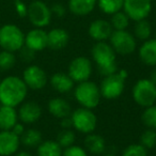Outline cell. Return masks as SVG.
Wrapping results in <instances>:
<instances>
[{
	"mask_svg": "<svg viewBox=\"0 0 156 156\" xmlns=\"http://www.w3.org/2000/svg\"><path fill=\"white\" fill-rule=\"evenodd\" d=\"M28 90L22 77L7 76L0 80V104L16 108L25 102Z\"/></svg>",
	"mask_w": 156,
	"mask_h": 156,
	"instance_id": "cell-1",
	"label": "cell"
},
{
	"mask_svg": "<svg viewBox=\"0 0 156 156\" xmlns=\"http://www.w3.org/2000/svg\"><path fill=\"white\" fill-rule=\"evenodd\" d=\"M92 61L95 63L101 76H109L118 72L117 54L109 42H95L91 49Z\"/></svg>",
	"mask_w": 156,
	"mask_h": 156,
	"instance_id": "cell-2",
	"label": "cell"
},
{
	"mask_svg": "<svg viewBox=\"0 0 156 156\" xmlns=\"http://www.w3.org/2000/svg\"><path fill=\"white\" fill-rule=\"evenodd\" d=\"M127 77L128 73L126 69H118L117 73L103 77L98 86L102 98L108 101L119 98L124 92Z\"/></svg>",
	"mask_w": 156,
	"mask_h": 156,
	"instance_id": "cell-3",
	"label": "cell"
},
{
	"mask_svg": "<svg viewBox=\"0 0 156 156\" xmlns=\"http://www.w3.org/2000/svg\"><path fill=\"white\" fill-rule=\"evenodd\" d=\"M74 98L80 107L94 109L98 106L102 95H101L100 87L94 81L86 80L79 83L74 87Z\"/></svg>",
	"mask_w": 156,
	"mask_h": 156,
	"instance_id": "cell-4",
	"label": "cell"
},
{
	"mask_svg": "<svg viewBox=\"0 0 156 156\" xmlns=\"http://www.w3.org/2000/svg\"><path fill=\"white\" fill-rule=\"evenodd\" d=\"M25 46V33L14 24H5L0 27V48L17 52Z\"/></svg>",
	"mask_w": 156,
	"mask_h": 156,
	"instance_id": "cell-5",
	"label": "cell"
},
{
	"mask_svg": "<svg viewBox=\"0 0 156 156\" xmlns=\"http://www.w3.org/2000/svg\"><path fill=\"white\" fill-rule=\"evenodd\" d=\"M134 102L142 108L156 104V85L150 78H141L135 83L132 89Z\"/></svg>",
	"mask_w": 156,
	"mask_h": 156,
	"instance_id": "cell-6",
	"label": "cell"
},
{
	"mask_svg": "<svg viewBox=\"0 0 156 156\" xmlns=\"http://www.w3.org/2000/svg\"><path fill=\"white\" fill-rule=\"evenodd\" d=\"M71 120L73 128L80 134H91L98 126V117L94 113L93 109L79 107L72 111Z\"/></svg>",
	"mask_w": 156,
	"mask_h": 156,
	"instance_id": "cell-7",
	"label": "cell"
},
{
	"mask_svg": "<svg viewBox=\"0 0 156 156\" xmlns=\"http://www.w3.org/2000/svg\"><path fill=\"white\" fill-rule=\"evenodd\" d=\"M108 41L117 55L129 56L137 49L136 37L127 30H113Z\"/></svg>",
	"mask_w": 156,
	"mask_h": 156,
	"instance_id": "cell-8",
	"label": "cell"
},
{
	"mask_svg": "<svg viewBox=\"0 0 156 156\" xmlns=\"http://www.w3.org/2000/svg\"><path fill=\"white\" fill-rule=\"evenodd\" d=\"M27 18L34 28H45L50 24L52 13L50 7L42 0H34L28 5Z\"/></svg>",
	"mask_w": 156,
	"mask_h": 156,
	"instance_id": "cell-9",
	"label": "cell"
},
{
	"mask_svg": "<svg viewBox=\"0 0 156 156\" xmlns=\"http://www.w3.org/2000/svg\"><path fill=\"white\" fill-rule=\"evenodd\" d=\"M93 73L92 60L85 56L74 58L67 66V74L75 83L89 80Z\"/></svg>",
	"mask_w": 156,
	"mask_h": 156,
	"instance_id": "cell-10",
	"label": "cell"
},
{
	"mask_svg": "<svg viewBox=\"0 0 156 156\" xmlns=\"http://www.w3.org/2000/svg\"><path fill=\"white\" fill-rule=\"evenodd\" d=\"M23 80L27 88L33 91L43 90L48 83V77L46 72L41 66L35 64H29L23 72Z\"/></svg>",
	"mask_w": 156,
	"mask_h": 156,
	"instance_id": "cell-11",
	"label": "cell"
},
{
	"mask_svg": "<svg viewBox=\"0 0 156 156\" xmlns=\"http://www.w3.org/2000/svg\"><path fill=\"white\" fill-rule=\"evenodd\" d=\"M152 9V0H124L123 3V11L133 22L147 20Z\"/></svg>",
	"mask_w": 156,
	"mask_h": 156,
	"instance_id": "cell-12",
	"label": "cell"
},
{
	"mask_svg": "<svg viewBox=\"0 0 156 156\" xmlns=\"http://www.w3.org/2000/svg\"><path fill=\"white\" fill-rule=\"evenodd\" d=\"M18 107H20L17 110L18 120L25 125L37 123L41 119L42 113H43L42 107L40 106L39 103L34 101H27V102L22 103Z\"/></svg>",
	"mask_w": 156,
	"mask_h": 156,
	"instance_id": "cell-13",
	"label": "cell"
},
{
	"mask_svg": "<svg viewBox=\"0 0 156 156\" xmlns=\"http://www.w3.org/2000/svg\"><path fill=\"white\" fill-rule=\"evenodd\" d=\"M112 32L113 29L110 25V22L103 18L93 20L88 27V34L95 42L108 41Z\"/></svg>",
	"mask_w": 156,
	"mask_h": 156,
	"instance_id": "cell-14",
	"label": "cell"
},
{
	"mask_svg": "<svg viewBox=\"0 0 156 156\" xmlns=\"http://www.w3.org/2000/svg\"><path fill=\"white\" fill-rule=\"evenodd\" d=\"M20 147V138L12 130H0V156H13Z\"/></svg>",
	"mask_w": 156,
	"mask_h": 156,
	"instance_id": "cell-15",
	"label": "cell"
},
{
	"mask_svg": "<svg viewBox=\"0 0 156 156\" xmlns=\"http://www.w3.org/2000/svg\"><path fill=\"white\" fill-rule=\"evenodd\" d=\"M25 46L37 52L47 48V32L43 28H33L25 34Z\"/></svg>",
	"mask_w": 156,
	"mask_h": 156,
	"instance_id": "cell-16",
	"label": "cell"
},
{
	"mask_svg": "<svg viewBox=\"0 0 156 156\" xmlns=\"http://www.w3.org/2000/svg\"><path fill=\"white\" fill-rule=\"evenodd\" d=\"M48 83L52 88V90L61 94L69 93L75 87V83L69 77V74L63 73V72H57V73L52 74L48 79Z\"/></svg>",
	"mask_w": 156,
	"mask_h": 156,
	"instance_id": "cell-17",
	"label": "cell"
},
{
	"mask_svg": "<svg viewBox=\"0 0 156 156\" xmlns=\"http://www.w3.org/2000/svg\"><path fill=\"white\" fill-rule=\"evenodd\" d=\"M138 57L140 61L147 66H156V39L151 37L142 42L138 49Z\"/></svg>",
	"mask_w": 156,
	"mask_h": 156,
	"instance_id": "cell-18",
	"label": "cell"
},
{
	"mask_svg": "<svg viewBox=\"0 0 156 156\" xmlns=\"http://www.w3.org/2000/svg\"><path fill=\"white\" fill-rule=\"evenodd\" d=\"M69 34L63 28H54L47 32V48L51 50H60L67 46Z\"/></svg>",
	"mask_w": 156,
	"mask_h": 156,
	"instance_id": "cell-19",
	"label": "cell"
},
{
	"mask_svg": "<svg viewBox=\"0 0 156 156\" xmlns=\"http://www.w3.org/2000/svg\"><path fill=\"white\" fill-rule=\"evenodd\" d=\"M47 110L56 119H63L69 117L72 113V107L66 100L62 98H52L47 103Z\"/></svg>",
	"mask_w": 156,
	"mask_h": 156,
	"instance_id": "cell-20",
	"label": "cell"
},
{
	"mask_svg": "<svg viewBox=\"0 0 156 156\" xmlns=\"http://www.w3.org/2000/svg\"><path fill=\"white\" fill-rule=\"evenodd\" d=\"M96 5L98 0H69L66 8L73 15L83 17L91 14Z\"/></svg>",
	"mask_w": 156,
	"mask_h": 156,
	"instance_id": "cell-21",
	"label": "cell"
},
{
	"mask_svg": "<svg viewBox=\"0 0 156 156\" xmlns=\"http://www.w3.org/2000/svg\"><path fill=\"white\" fill-rule=\"evenodd\" d=\"M18 121V113L15 107L0 106V130H11Z\"/></svg>",
	"mask_w": 156,
	"mask_h": 156,
	"instance_id": "cell-22",
	"label": "cell"
},
{
	"mask_svg": "<svg viewBox=\"0 0 156 156\" xmlns=\"http://www.w3.org/2000/svg\"><path fill=\"white\" fill-rule=\"evenodd\" d=\"M85 149L93 155H102L106 151V140L94 132L88 134L85 138Z\"/></svg>",
	"mask_w": 156,
	"mask_h": 156,
	"instance_id": "cell-23",
	"label": "cell"
},
{
	"mask_svg": "<svg viewBox=\"0 0 156 156\" xmlns=\"http://www.w3.org/2000/svg\"><path fill=\"white\" fill-rule=\"evenodd\" d=\"M63 149L56 140H43L37 147V156H62Z\"/></svg>",
	"mask_w": 156,
	"mask_h": 156,
	"instance_id": "cell-24",
	"label": "cell"
},
{
	"mask_svg": "<svg viewBox=\"0 0 156 156\" xmlns=\"http://www.w3.org/2000/svg\"><path fill=\"white\" fill-rule=\"evenodd\" d=\"M43 141V135L37 128H28L20 136V144L27 147H37Z\"/></svg>",
	"mask_w": 156,
	"mask_h": 156,
	"instance_id": "cell-25",
	"label": "cell"
},
{
	"mask_svg": "<svg viewBox=\"0 0 156 156\" xmlns=\"http://www.w3.org/2000/svg\"><path fill=\"white\" fill-rule=\"evenodd\" d=\"M152 33H153V29H152V25L147 20H141L138 22H135L134 26V37H136L137 41H147V40L151 39Z\"/></svg>",
	"mask_w": 156,
	"mask_h": 156,
	"instance_id": "cell-26",
	"label": "cell"
},
{
	"mask_svg": "<svg viewBox=\"0 0 156 156\" xmlns=\"http://www.w3.org/2000/svg\"><path fill=\"white\" fill-rule=\"evenodd\" d=\"M124 0H98L96 7L106 15H112L123 10Z\"/></svg>",
	"mask_w": 156,
	"mask_h": 156,
	"instance_id": "cell-27",
	"label": "cell"
},
{
	"mask_svg": "<svg viewBox=\"0 0 156 156\" xmlns=\"http://www.w3.org/2000/svg\"><path fill=\"white\" fill-rule=\"evenodd\" d=\"M109 22H110V25L113 30H127L130 20L126 15L125 12L123 10H121V11L112 14Z\"/></svg>",
	"mask_w": 156,
	"mask_h": 156,
	"instance_id": "cell-28",
	"label": "cell"
},
{
	"mask_svg": "<svg viewBox=\"0 0 156 156\" xmlns=\"http://www.w3.org/2000/svg\"><path fill=\"white\" fill-rule=\"evenodd\" d=\"M17 58L15 52L8 51V50H1L0 51V72L10 71L13 69L16 64Z\"/></svg>",
	"mask_w": 156,
	"mask_h": 156,
	"instance_id": "cell-29",
	"label": "cell"
},
{
	"mask_svg": "<svg viewBox=\"0 0 156 156\" xmlns=\"http://www.w3.org/2000/svg\"><path fill=\"white\" fill-rule=\"evenodd\" d=\"M57 142L61 145L62 149H65L67 147H71V145L75 144L76 141V135L72 128L69 129H61L59 132L58 136H57Z\"/></svg>",
	"mask_w": 156,
	"mask_h": 156,
	"instance_id": "cell-30",
	"label": "cell"
},
{
	"mask_svg": "<svg viewBox=\"0 0 156 156\" xmlns=\"http://www.w3.org/2000/svg\"><path fill=\"white\" fill-rule=\"evenodd\" d=\"M141 121L147 128L156 130V104L144 108L141 115Z\"/></svg>",
	"mask_w": 156,
	"mask_h": 156,
	"instance_id": "cell-31",
	"label": "cell"
},
{
	"mask_svg": "<svg viewBox=\"0 0 156 156\" xmlns=\"http://www.w3.org/2000/svg\"><path fill=\"white\" fill-rule=\"evenodd\" d=\"M139 143L142 144L147 150L154 149L156 147V130L147 128L144 132L141 134Z\"/></svg>",
	"mask_w": 156,
	"mask_h": 156,
	"instance_id": "cell-32",
	"label": "cell"
},
{
	"mask_svg": "<svg viewBox=\"0 0 156 156\" xmlns=\"http://www.w3.org/2000/svg\"><path fill=\"white\" fill-rule=\"evenodd\" d=\"M147 151L140 143H133L122 151L121 156H147Z\"/></svg>",
	"mask_w": 156,
	"mask_h": 156,
	"instance_id": "cell-33",
	"label": "cell"
},
{
	"mask_svg": "<svg viewBox=\"0 0 156 156\" xmlns=\"http://www.w3.org/2000/svg\"><path fill=\"white\" fill-rule=\"evenodd\" d=\"M62 156H88V152L85 147L80 145L73 144L63 149Z\"/></svg>",
	"mask_w": 156,
	"mask_h": 156,
	"instance_id": "cell-34",
	"label": "cell"
},
{
	"mask_svg": "<svg viewBox=\"0 0 156 156\" xmlns=\"http://www.w3.org/2000/svg\"><path fill=\"white\" fill-rule=\"evenodd\" d=\"M18 52H20V60H22L23 62H26V63L32 62L33 59H34V57H35V51L31 50L30 48L26 47V46H24Z\"/></svg>",
	"mask_w": 156,
	"mask_h": 156,
	"instance_id": "cell-35",
	"label": "cell"
},
{
	"mask_svg": "<svg viewBox=\"0 0 156 156\" xmlns=\"http://www.w3.org/2000/svg\"><path fill=\"white\" fill-rule=\"evenodd\" d=\"M14 7H15V11L20 17L24 18L27 17V12H28V5L22 1V0H14Z\"/></svg>",
	"mask_w": 156,
	"mask_h": 156,
	"instance_id": "cell-36",
	"label": "cell"
},
{
	"mask_svg": "<svg viewBox=\"0 0 156 156\" xmlns=\"http://www.w3.org/2000/svg\"><path fill=\"white\" fill-rule=\"evenodd\" d=\"M50 10H51L52 15H55L58 18H61V17H64L65 16L67 8L65 7V5H63L62 3L57 2V3H54V5L50 7Z\"/></svg>",
	"mask_w": 156,
	"mask_h": 156,
	"instance_id": "cell-37",
	"label": "cell"
},
{
	"mask_svg": "<svg viewBox=\"0 0 156 156\" xmlns=\"http://www.w3.org/2000/svg\"><path fill=\"white\" fill-rule=\"evenodd\" d=\"M11 130L14 133V134L17 135V136L20 138V136H22V135L24 134L25 130H26V128H25V124H24V123H22V122L18 121L17 123H16L15 125L13 126V128H12Z\"/></svg>",
	"mask_w": 156,
	"mask_h": 156,
	"instance_id": "cell-38",
	"label": "cell"
},
{
	"mask_svg": "<svg viewBox=\"0 0 156 156\" xmlns=\"http://www.w3.org/2000/svg\"><path fill=\"white\" fill-rule=\"evenodd\" d=\"M60 127L61 129H69V128H73V124H72L71 117L63 118L60 120Z\"/></svg>",
	"mask_w": 156,
	"mask_h": 156,
	"instance_id": "cell-39",
	"label": "cell"
},
{
	"mask_svg": "<svg viewBox=\"0 0 156 156\" xmlns=\"http://www.w3.org/2000/svg\"><path fill=\"white\" fill-rule=\"evenodd\" d=\"M150 79H151L152 83H154L156 85V67L151 72V75H150Z\"/></svg>",
	"mask_w": 156,
	"mask_h": 156,
	"instance_id": "cell-40",
	"label": "cell"
},
{
	"mask_svg": "<svg viewBox=\"0 0 156 156\" xmlns=\"http://www.w3.org/2000/svg\"><path fill=\"white\" fill-rule=\"evenodd\" d=\"M13 156H32V155L26 151H22V152H17V153L14 154Z\"/></svg>",
	"mask_w": 156,
	"mask_h": 156,
	"instance_id": "cell-41",
	"label": "cell"
},
{
	"mask_svg": "<svg viewBox=\"0 0 156 156\" xmlns=\"http://www.w3.org/2000/svg\"><path fill=\"white\" fill-rule=\"evenodd\" d=\"M102 156H118L115 154H111V153H108V154H103Z\"/></svg>",
	"mask_w": 156,
	"mask_h": 156,
	"instance_id": "cell-42",
	"label": "cell"
},
{
	"mask_svg": "<svg viewBox=\"0 0 156 156\" xmlns=\"http://www.w3.org/2000/svg\"><path fill=\"white\" fill-rule=\"evenodd\" d=\"M154 37H155V39H156V33H155V35H154Z\"/></svg>",
	"mask_w": 156,
	"mask_h": 156,
	"instance_id": "cell-43",
	"label": "cell"
},
{
	"mask_svg": "<svg viewBox=\"0 0 156 156\" xmlns=\"http://www.w3.org/2000/svg\"><path fill=\"white\" fill-rule=\"evenodd\" d=\"M0 80H1V77H0Z\"/></svg>",
	"mask_w": 156,
	"mask_h": 156,
	"instance_id": "cell-44",
	"label": "cell"
}]
</instances>
